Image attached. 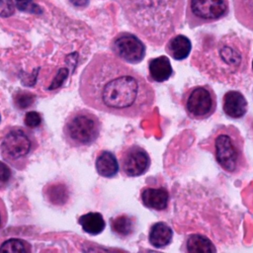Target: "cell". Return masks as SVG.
I'll return each mask as SVG.
<instances>
[{"label": "cell", "instance_id": "603a6c76", "mask_svg": "<svg viewBox=\"0 0 253 253\" xmlns=\"http://www.w3.org/2000/svg\"><path fill=\"white\" fill-rule=\"evenodd\" d=\"M35 102V95L27 91H19L14 96V103L18 109L24 110L33 105Z\"/></svg>", "mask_w": 253, "mask_h": 253}, {"label": "cell", "instance_id": "f546056e", "mask_svg": "<svg viewBox=\"0 0 253 253\" xmlns=\"http://www.w3.org/2000/svg\"><path fill=\"white\" fill-rule=\"evenodd\" d=\"M90 0H69L70 4L78 9H84L89 5Z\"/></svg>", "mask_w": 253, "mask_h": 253}, {"label": "cell", "instance_id": "ffe728a7", "mask_svg": "<svg viewBox=\"0 0 253 253\" xmlns=\"http://www.w3.org/2000/svg\"><path fill=\"white\" fill-rule=\"evenodd\" d=\"M43 196L53 206H63L69 199V192L63 183H50L43 189Z\"/></svg>", "mask_w": 253, "mask_h": 253}, {"label": "cell", "instance_id": "8992f818", "mask_svg": "<svg viewBox=\"0 0 253 253\" xmlns=\"http://www.w3.org/2000/svg\"><path fill=\"white\" fill-rule=\"evenodd\" d=\"M102 124L99 118L86 109L71 112L63 125V137L71 147H85L99 137Z\"/></svg>", "mask_w": 253, "mask_h": 253}, {"label": "cell", "instance_id": "8fae6325", "mask_svg": "<svg viewBox=\"0 0 253 253\" xmlns=\"http://www.w3.org/2000/svg\"><path fill=\"white\" fill-rule=\"evenodd\" d=\"M222 110L228 118L238 120L243 118L247 113L248 103L241 92L229 90L222 97Z\"/></svg>", "mask_w": 253, "mask_h": 253}, {"label": "cell", "instance_id": "484cf974", "mask_svg": "<svg viewBox=\"0 0 253 253\" xmlns=\"http://www.w3.org/2000/svg\"><path fill=\"white\" fill-rule=\"evenodd\" d=\"M15 4L13 0H0V17L8 18L14 15Z\"/></svg>", "mask_w": 253, "mask_h": 253}, {"label": "cell", "instance_id": "7402d4cb", "mask_svg": "<svg viewBox=\"0 0 253 253\" xmlns=\"http://www.w3.org/2000/svg\"><path fill=\"white\" fill-rule=\"evenodd\" d=\"M30 251H31V246L28 242L21 239H16V238L9 239L0 246V252L24 253V252H30Z\"/></svg>", "mask_w": 253, "mask_h": 253}, {"label": "cell", "instance_id": "6da1fadb", "mask_svg": "<svg viewBox=\"0 0 253 253\" xmlns=\"http://www.w3.org/2000/svg\"><path fill=\"white\" fill-rule=\"evenodd\" d=\"M79 95L92 109L136 119L155 103L153 87L133 68L109 52L93 55L79 79Z\"/></svg>", "mask_w": 253, "mask_h": 253}, {"label": "cell", "instance_id": "ba28073f", "mask_svg": "<svg viewBox=\"0 0 253 253\" xmlns=\"http://www.w3.org/2000/svg\"><path fill=\"white\" fill-rule=\"evenodd\" d=\"M229 11L228 0H188L186 20L191 29L214 23Z\"/></svg>", "mask_w": 253, "mask_h": 253}, {"label": "cell", "instance_id": "2e32d148", "mask_svg": "<svg viewBox=\"0 0 253 253\" xmlns=\"http://www.w3.org/2000/svg\"><path fill=\"white\" fill-rule=\"evenodd\" d=\"M173 230L163 221L153 223L148 232V241L155 248H165L172 242Z\"/></svg>", "mask_w": 253, "mask_h": 253}, {"label": "cell", "instance_id": "9c48e42d", "mask_svg": "<svg viewBox=\"0 0 253 253\" xmlns=\"http://www.w3.org/2000/svg\"><path fill=\"white\" fill-rule=\"evenodd\" d=\"M110 48L115 56L129 64L141 62L146 52L143 42L128 32H122L116 35L110 42Z\"/></svg>", "mask_w": 253, "mask_h": 253}, {"label": "cell", "instance_id": "ac0fdd59", "mask_svg": "<svg viewBox=\"0 0 253 253\" xmlns=\"http://www.w3.org/2000/svg\"><path fill=\"white\" fill-rule=\"evenodd\" d=\"M236 20L253 31V0H232Z\"/></svg>", "mask_w": 253, "mask_h": 253}, {"label": "cell", "instance_id": "4316f807", "mask_svg": "<svg viewBox=\"0 0 253 253\" xmlns=\"http://www.w3.org/2000/svg\"><path fill=\"white\" fill-rule=\"evenodd\" d=\"M67 74H68V70L65 69V68H61V69L58 71L56 78L54 79V81L52 82V84L49 86V89H55V88H57L58 86H60V85L62 84V82L64 81V79L66 78Z\"/></svg>", "mask_w": 253, "mask_h": 253}, {"label": "cell", "instance_id": "3957f363", "mask_svg": "<svg viewBox=\"0 0 253 253\" xmlns=\"http://www.w3.org/2000/svg\"><path fill=\"white\" fill-rule=\"evenodd\" d=\"M129 26L150 44L159 46L181 24L185 0H119Z\"/></svg>", "mask_w": 253, "mask_h": 253}, {"label": "cell", "instance_id": "83f0119b", "mask_svg": "<svg viewBox=\"0 0 253 253\" xmlns=\"http://www.w3.org/2000/svg\"><path fill=\"white\" fill-rule=\"evenodd\" d=\"M10 177H11V170L5 163L0 161V182L6 183L9 181Z\"/></svg>", "mask_w": 253, "mask_h": 253}, {"label": "cell", "instance_id": "7a4b0ae2", "mask_svg": "<svg viewBox=\"0 0 253 253\" xmlns=\"http://www.w3.org/2000/svg\"><path fill=\"white\" fill-rule=\"evenodd\" d=\"M250 42L235 34L209 37L195 49L192 64L212 81L241 84L248 74Z\"/></svg>", "mask_w": 253, "mask_h": 253}, {"label": "cell", "instance_id": "44dd1931", "mask_svg": "<svg viewBox=\"0 0 253 253\" xmlns=\"http://www.w3.org/2000/svg\"><path fill=\"white\" fill-rule=\"evenodd\" d=\"M185 251L187 252H215L216 249L212 242L205 235L191 234L184 242Z\"/></svg>", "mask_w": 253, "mask_h": 253}, {"label": "cell", "instance_id": "9a60e30c", "mask_svg": "<svg viewBox=\"0 0 253 253\" xmlns=\"http://www.w3.org/2000/svg\"><path fill=\"white\" fill-rule=\"evenodd\" d=\"M136 218L128 214H119L110 219L112 232L122 239L131 237L136 230Z\"/></svg>", "mask_w": 253, "mask_h": 253}, {"label": "cell", "instance_id": "e0dca14e", "mask_svg": "<svg viewBox=\"0 0 253 253\" xmlns=\"http://www.w3.org/2000/svg\"><path fill=\"white\" fill-rule=\"evenodd\" d=\"M95 167L100 176L104 178H113L118 174L119 162L113 152L102 150L96 157Z\"/></svg>", "mask_w": 253, "mask_h": 253}, {"label": "cell", "instance_id": "d6986e66", "mask_svg": "<svg viewBox=\"0 0 253 253\" xmlns=\"http://www.w3.org/2000/svg\"><path fill=\"white\" fill-rule=\"evenodd\" d=\"M78 222L82 226V229L91 235L100 234L106 227L103 215L96 211H90L81 215L78 218Z\"/></svg>", "mask_w": 253, "mask_h": 253}, {"label": "cell", "instance_id": "30bf717a", "mask_svg": "<svg viewBox=\"0 0 253 253\" xmlns=\"http://www.w3.org/2000/svg\"><path fill=\"white\" fill-rule=\"evenodd\" d=\"M151 164L147 151L137 145L125 146L119 153V168L126 177H138L145 174Z\"/></svg>", "mask_w": 253, "mask_h": 253}, {"label": "cell", "instance_id": "cb8c5ba5", "mask_svg": "<svg viewBox=\"0 0 253 253\" xmlns=\"http://www.w3.org/2000/svg\"><path fill=\"white\" fill-rule=\"evenodd\" d=\"M16 7L21 12L31 13V14H41L42 8L36 4L33 0H15Z\"/></svg>", "mask_w": 253, "mask_h": 253}, {"label": "cell", "instance_id": "7c38bea8", "mask_svg": "<svg viewBox=\"0 0 253 253\" xmlns=\"http://www.w3.org/2000/svg\"><path fill=\"white\" fill-rule=\"evenodd\" d=\"M140 200L143 206L149 210L162 211L169 204V193L163 187H144L140 191Z\"/></svg>", "mask_w": 253, "mask_h": 253}, {"label": "cell", "instance_id": "4dcf8cb0", "mask_svg": "<svg viewBox=\"0 0 253 253\" xmlns=\"http://www.w3.org/2000/svg\"><path fill=\"white\" fill-rule=\"evenodd\" d=\"M252 71H253V60H252Z\"/></svg>", "mask_w": 253, "mask_h": 253}, {"label": "cell", "instance_id": "277c9868", "mask_svg": "<svg viewBox=\"0 0 253 253\" xmlns=\"http://www.w3.org/2000/svg\"><path fill=\"white\" fill-rule=\"evenodd\" d=\"M200 147L210 151L219 168L229 176H239L248 168L244 152V138L232 125L217 126Z\"/></svg>", "mask_w": 253, "mask_h": 253}, {"label": "cell", "instance_id": "4fadbf2b", "mask_svg": "<svg viewBox=\"0 0 253 253\" xmlns=\"http://www.w3.org/2000/svg\"><path fill=\"white\" fill-rule=\"evenodd\" d=\"M173 74V68L170 59L165 55L150 58L148 60V79L162 83L168 80Z\"/></svg>", "mask_w": 253, "mask_h": 253}, {"label": "cell", "instance_id": "d4e9b609", "mask_svg": "<svg viewBox=\"0 0 253 253\" xmlns=\"http://www.w3.org/2000/svg\"><path fill=\"white\" fill-rule=\"evenodd\" d=\"M24 122H25L26 126H28L30 128H34V127H37L41 125L42 118H41V115L39 113H37L35 111H31V112H28L25 115Z\"/></svg>", "mask_w": 253, "mask_h": 253}, {"label": "cell", "instance_id": "52a82bcc", "mask_svg": "<svg viewBox=\"0 0 253 253\" xmlns=\"http://www.w3.org/2000/svg\"><path fill=\"white\" fill-rule=\"evenodd\" d=\"M181 102L187 116L196 121H203L211 117L217 105L215 92L208 84L188 88L184 91Z\"/></svg>", "mask_w": 253, "mask_h": 253}, {"label": "cell", "instance_id": "f1b7e54d", "mask_svg": "<svg viewBox=\"0 0 253 253\" xmlns=\"http://www.w3.org/2000/svg\"><path fill=\"white\" fill-rule=\"evenodd\" d=\"M7 219H8L7 209H6V206H5L4 202L0 198V229L4 227V225L7 222Z\"/></svg>", "mask_w": 253, "mask_h": 253}, {"label": "cell", "instance_id": "5bb4252c", "mask_svg": "<svg viewBox=\"0 0 253 253\" xmlns=\"http://www.w3.org/2000/svg\"><path fill=\"white\" fill-rule=\"evenodd\" d=\"M192 49V42L184 35H176L170 38L165 45V50L175 60L187 58Z\"/></svg>", "mask_w": 253, "mask_h": 253}, {"label": "cell", "instance_id": "5b68a950", "mask_svg": "<svg viewBox=\"0 0 253 253\" xmlns=\"http://www.w3.org/2000/svg\"><path fill=\"white\" fill-rule=\"evenodd\" d=\"M38 146V139L28 126H9L1 136V156L5 162L18 170H23L28 165Z\"/></svg>", "mask_w": 253, "mask_h": 253}, {"label": "cell", "instance_id": "1f68e13d", "mask_svg": "<svg viewBox=\"0 0 253 253\" xmlns=\"http://www.w3.org/2000/svg\"><path fill=\"white\" fill-rule=\"evenodd\" d=\"M0 120H1V117H0Z\"/></svg>", "mask_w": 253, "mask_h": 253}]
</instances>
